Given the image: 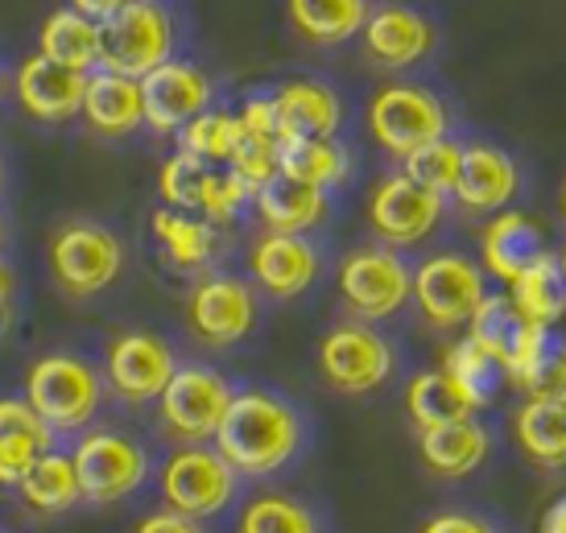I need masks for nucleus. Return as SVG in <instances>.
Masks as SVG:
<instances>
[{"label": "nucleus", "instance_id": "nucleus-1", "mask_svg": "<svg viewBox=\"0 0 566 533\" xmlns=\"http://www.w3.org/2000/svg\"><path fill=\"white\" fill-rule=\"evenodd\" d=\"M216 447L244 480H273L306 456L311 418L294 397L265 385H244L232 393Z\"/></svg>", "mask_w": 566, "mask_h": 533}, {"label": "nucleus", "instance_id": "nucleus-2", "mask_svg": "<svg viewBox=\"0 0 566 533\" xmlns=\"http://www.w3.org/2000/svg\"><path fill=\"white\" fill-rule=\"evenodd\" d=\"M46 265L50 282L59 285V294L71 302H87L108 294L112 285L125 278L128 249L120 232L104 220L71 216L63 220L46 240Z\"/></svg>", "mask_w": 566, "mask_h": 533}, {"label": "nucleus", "instance_id": "nucleus-3", "mask_svg": "<svg viewBox=\"0 0 566 533\" xmlns=\"http://www.w3.org/2000/svg\"><path fill=\"white\" fill-rule=\"evenodd\" d=\"M104 393H108L104 368L80 352H46L25 373V401L38 409V418L59 439L83 435L95 422V414L104 406Z\"/></svg>", "mask_w": 566, "mask_h": 533}, {"label": "nucleus", "instance_id": "nucleus-4", "mask_svg": "<svg viewBox=\"0 0 566 533\" xmlns=\"http://www.w3.org/2000/svg\"><path fill=\"white\" fill-rule=\"evenodd\" d=\"M158 488L166 509L195 521H220L240 501V475L220 456L216 442H178L158 471Z\"/></svg>", "mask_w": 566, "mask_h": 533}, {"label": "nucleus", "instance_id": "nucleus-5", "mask_svg": "<svg viewBox=\"0 0 566 533\" xmlns=\"http://www.w3.org/2000/svg\"><path fill=\"white\" fill-rule=\"evenodd\" d=\"M71 459L80 471L83 504H95V509L128 501L154 480L149 447L120 426H87L71 447Z\"/></svg>", "mask_w": 566, "mask_h": 533}, {"label": "nucleus", "instance_id": "nucleus-6", "mask_svg": "<svg viewBox=\"0 0 566 533\" xmlns=\"http://www.w3.org/2000/svg\"><path fill=\"white\" fill-rule=\"evenodd\" d=\"M335 294L344 302L347 318L389 323L413 302V265L401 257V249H389L380 240L360 244L339 257Z\"/></svg>", "mask_w": 566, "mask_h": 533}, {"label": "nucleus", "instance_id": "nucleus-7", "mask_svg": "<svg viewBox=\"0 0 566 533\" xmlns=\"http://www.w3.org/2000/svg\"><path fill=\"white\" fill-rule=\"evenodd\" d=\"M187 331L211 352H228L249 339L261 323V290L228 269H207L187 290L182 302Z\"/></svg>", "mask_w": 566, "mask_h": 533}, {"label": "nucleus", "instance_id": "nucleus-8", "mask_svg": "<svg viewBox=\"0 0 566 533\" xmlns=\"http://www.w3.org/2000/svg\"><path fill=\"white\" fill-rule=\"evenodd\" d=\"M318 377L344 397H368L385 389L397 373V347L377 323L344 318L323 331L315 347Z\"/></svg>", "mask_w": 566, "mask_h": 533}, {"label": "nucleus", "instance_id": "nucleus-9", "mask_svg": "<svg viewBox=\"0 0 566 533\" xmlns=\"http://www.w3.org/2000/svg\"><path fill=\"white\" fill-rule=\"evenodd\" d=\"M368 133L385 154L406 161L413 149L451 137V108L426 83H385L368 100Z\"/></svg>", "mask_w": 566, "mask_h": 533}, {"label": "nucleus", "instance_id": "nucleus-10", "mask_svg": "<svg viewBox=\"0 0 566 533\" xmlns=\"http://www.w3.org/2000/svg\"><path fill=\"white\" fill-rule=\"evenodd\" d=\"M488 299L484 265L468 252H430L422 265L413 269V306L422 314L426 327L459 331L472 323L480 302Z\"/></svg>", "mask_w": 566, "mask_h": 533}, {"label": "nucleus", "instance_id": "nucleus-11", "mask_svg": "<svg viewBox=\"0 0 566 533\" xmlns=\"http://www.w3.org/2000/svg\"><path fill=\"white\" fill-rule=\"evenodd\" d=\"M178 50V21L161 0H128L104 21V71L145 79Z\"/></svg>", "mask_w": 566, "mask_h": 533}, {"label": "nucleus", "instance_id": "nucleus-12", "mask_svg": "<svg viewBox=\"0 0 566 533\" xmlns=\"http://www.w3.org/2000/svg\"><path fill=\"white\" fill-rule=\"evenodd\" d=\"M178 347L149 327L116 331L104 347V380L108 393L125 406H158L161 389L178 373Z\"/></svg>", "mask_w": 566, "mask_h": 533}, {"label": "nucleus", "instance_id": "nucleus-13", "mask_svg": "<svg viewBox=\"0 0 566 533\" xmlns=\"http://www.w3.org/2000/svg\"><path fill=\"white\" fill-rule=\"evenodd\" d=\"M237 385L211 364H178V373L158 397L161 430L174 442H216L220 422L232 406Z\"/></svg>", "mask_w": 566, "mask_h": 533}, {"label": "nucleus", "instance_id": "nucleus-14", "mask_svg": "<svg viewBox=\"0 0 566 533\" xmlns=\"http://www.w3.org/2000/svg\"><path fill=\"white\" fill-rule=\"evenodd\" d=\"M447 203L451 199H442L434 190L418 187L409 174L394 170L368 190L364 216H368V228H373L380 244H389V249H418V244H426L442 228Z\"/></svg>", "mask_w": 566, "mask_h": 533}, {"label": "nucleus", "instance_id": "nucleus-15", "mask_svg": "<svg viewBox=\"0 0 566 533\" xmlns=\"http://www.w3.org/2000/svg\"><path fill=\"white\" fill-rule=\"evenodd\" d=\"M249 282L273 302H294L311 294L323 278V249L315 236L290 232H261L249 244Z\"/></svg>", "mask_w": 566, "mask_h": 533}, {"label": "nucleus", "instance_id": "nucleus-16", "mask_svg": "<svg viewBox=\"0 0 566 533\" xmlns=\"http://www.w3.org/2000/svg\"><path fill=\"white\" fill-rule=\"evenodd\" d=\"M145 95V128L158 137H178L182 128L203 116L207 108H216V83L199 63L187 59H170L158 71H149L142 79Z\"/></svg>", "mask_w": 566, "mask_h": 533}, {"label": "nucleus", "instance_id": "nucleus-17", "mask_svg": "<svg viewBox=\"0 0 566 533\" xmlns=\"http://www.w3.org/2000/svg\"><path fill=\"white\" fill-rule=\"evenodd\" d=\"M439 46V25L413 4H377L368 9V21L360 30L364 59L377 71H409L426 63Z\"/></svg>", "mask_w": 566, "mask_h": 533}, {"label": "nucleus", "instance_id": "nucleus-18", "mask_svg": "<svg viewBox=\"0 0 566 533\" xmlns=\"http://www.w3.org/2000/svg\"><path fill=\"white\" fill-rule=\"evenodd\" d=\"M521 190V166L517 157L492 142H463V166H459L455 199L472 216H496L509 211V203Z\"/></svg>", "mask_w": 566, "mask_h": 533}, {"label": "nucleus", "instance_id": "nucleus-19", "mask_svg": "<svg viewBox=\"0 0 566 533\" xmlns=\"http://www.w3.org/2000/svg\"><path fill=\"white\" fill-rule=\"evenodd\" d=\"M13 95L21 112L42 121V125H66L83 116V95H87V75L83 71H71V66H59L42 59V54H30L25 63L13 71Z\"/></svg>", "mask_w": 566, "mask_h": 533}, {"label": "nucleus", "instance_id": "nucleus-20", "mask_svg": "<svg viewBox=\"0 0 566 533\" xmlns=\"http://www.w3.org/2000/svg\"><path fill=\"white\" fill-rule=\"evenodd\" d=\"M277 108V145L302 137H339L344 128V95L323 79H290L273 87Z\"/></svg>", "mask_w": 566, "mask_h": 533}, {"label": "nucleus", "instance_id": "nucleus-21", "mask_svg": "<svg viewBox=\"0 0 566 533\" xmlns=\"http://www.w3.org/2000/svg\"><path fill=\"white\" fill-rule=\"evenodd\" d=\"M149 228H154V240H158L166 265L187 273V278H199L207 269H216V261L223 257V228L203 220L199 211L158 207Z\"/></svg>", "mask_w": 566, "mask_h": 533}, {"label": "nucleus", "instance_id": "nucleus-22", "mask_svg": "<svg viewBox=\"0 0 566 533\" xmlns=\"http://www.w3.org/2000/svg\"><path fill=\"white\" fill-rule=\"evenodd\" d=\"M83 121L95 137L104 142H125L145 128V95L142 79L116 75L95 66L87 75V95H83Z\"/></svg>", "mask_w": 566, "mask_h": 533}, {"label": "nucleus", "instance_id": "nucleus-23", "mask_svg": "<svg viewBox=\"0 0 566 533\" xmlns=\"http://www.w3.org/2000/svg\"><path fill=\"white\" fill-rule=\"evenodd\" d=\"M418 456L426 471L439 480H468L492 456V430L480 422V414L463 422L430 426V430H418Z\"/></svg>", "mask_w": 566, "mask_h": 533}, {"label": "nucleus", "instance_id": "nucleus-24", "mask_svg": "<svg viewBox=\"0 0 566 533\" xmlns=\"http://www.w3.org/2000/svg\"><path fill=\"white\" fill-rule=\"evenodd\" d=\"M59 447L38 409L25 397H0V488H17L38 459Z\"/></svg>", "mask_w": 566, "mask_h": 533}, {"label": "nucleus", "instance_id": "nucleus-25", "mask_svg": "<svg viewBox=\"0 0 566 533\" xmlns=\"http://www.w3.org/2000/svg\"><path fill=\"white\" fill-rule=\"evenodd\" d=\"M546 252V236L521 211H496L480 232V265L496 282H513L521 269H530Z\"/></svg>", "mask_w": 566, "mask_h": 533}, {"label": "nucleus", "instance_id": "nucleus-26", "mask_svg": "<svg viewBox=\"0 0 566 533\" xmlns=\"http://www.w3.org/2000/svg\"><path fill=\"white\" fill-rule=\"evenodd\" d=\"M256 220L265 223V232H290L311 236L331 220V195L318 187H306L298 178L277 174L273 182L256 190Z\"/></svg>", "mask_w": 566, "mask_h": 533}, {"label": "nucleus", "instance_id": "nucleus-27", "mask_svg": "<svg viewBox=\"0 0 566 533\" xmlns=\"http://www.w3.org/2000/svg\"><path fill=\"white\" fill-rule=\"evenodd\" d=\"M368 9V0H285V21L306 46L335 50L360 38Z\"/></svg>", "mask_w": 566, "mask_h": 533}, {"label": "nucleus", "instance_id": "nucleus-28", "mask_svg": "<svg viewBox=\"0 0 566 533\" xmlns=\"http://www.w3.org/2000/svg\"><path fill=\"white\" fill-rule=\"evenodd\" d=\"M38 54L50 59V63L92 75L95 66L104 63V25L92 21V17L75 13L71 4L54 9L42 21V30H38Z\"/></svg>", "mask_w": 566, "mask_h": 533}, {"label": "nucleus", "instance_id": "nucleus-29", "mask_svg": "<svg viewBox=\"0 0 566 533\" xmlns=\"http://www.w3.org/2000/svg\"><path fill=\"white\" fill-rule=\"evenodd\" d=\"M17 497H21V504H25L30 513H38V518H63L71 509H80L83 488H80V471H75L71 451H59V447L46 451V456L25 471V480L17 484Z\"/></svg>", "mask_w": 566, "mask_h": 533}, {"label": "nucleus", "instance_id": "nucleus-30", "mask_svg": "<svg viewBox=\"0 0 566 533\" xmlns=\"http://www.w3.org/2000/svg\"><path fill=\"white\" fill-rule=\"evenodd\" d=\"M513 439L521 456L542 471L566 468V401H534L525 397L513 414Z\"/></svg>", "mask_w": 566, "mask_h": 533}, {"label": "nucleus", "instance_id": "nucleus-31", "mask_svg": "<svg viewBox=\"0 0 566 533\" xmlns=\"http://www.w3.org/2000/svg\"><path fill=\"white\" fill-rule=\"evenodd\" d=\"M282 174L285 178H298L306 187L318 190H339L347 187V178L356 170V157L339 137H302V142H282Z\"/></svg>", "mask_w": 566, "mask_h": 533}, {"label": "nucleus", "instance_id": "nucleus-32", "mask_svg": "<svg viewBox=\"0 0 566 533\" xmlns=\"http://www.w3.org/2000/svg\"><path fill=\"white\" fill-rule=\"evenodd\" d=\"M509 302L517 306L521 318H530L537 327H554L566 314V278L563 265L551 249L537 257L530 269H521L509 282Z\"/></svg>", "mask_w": 566, "mask_h": 533}, {"label": "nucleus", "instance_id": "nucleus-33", "mask_svg": "<svg viewBox=\"0 0 566 533\" xmlns=\"http://www.w3.org/2000/svg\"><path fill=\"white\" fill-rule=\"evenodd\" d=\"M406 414L418 430H430V426H447V422L475 418L480 409H475L472 397L459 389L455 380L447 377L442 368H426V373H418V377H409Z\"/></svg>", "mask_w": 566, "mask_h": 533}, {"label": "nucleus", "instance_id": "nucleus-34", "mask_svg": "<svg viewBox=\"0 0 566 533\" xmlns=\"http://www.w3.org/2000/svg\"><path fill=\"white\" fill-rule=\"evenodd\" d=\"M237 533H327V521L294 492H256L237 509Z\"/></svg>", "mask_w": 566, "mask_h": 533}, {"label": "nucleus", "instance_id": "nucleus-35", "mask_svg": "<svg viewBox=\"0 0 566 533\" xmlns=\"http://www.w3.org/2000/svg\"><path fill=\"white\" fill-rule=\"evenodd\" d=\"M447 377L455 380L459 389L468 393L475 401V409H484L496 401V393H501V385L509 377H504L501 360L492 356V352H484V347L475 344L472 335H463V339H455V344L442 352V364H439Z\"/></svg>", "mask_w": 566, "mask_h": 533}, {"label": "nucleus", "instance_id": "nucleus-36", "mask_svg": "<svg viewBox=\"0 0 566 533\" xmlns=\"http://www.w3.org/2000/svg\"><path fill=\"white\" fill-rule=\"evenodd\" d=\"M244 142V125H240L237 112L207 108L203 116H195L182 133H178V149L203 157L207 166H228L232 154Z\"/></svg>", "mask_w": 566, "mask_h": 533}, {"label": "nucleus", "instance_id": "nucleus-37", "mask_svg": "<svg viewBox=\"0 0 566 533\" xmlns=\"http://www.w3.org/2000/svg\"><path fill=\"white\" fill-rule=\"evenodd\" d=\"M459 166H463V142H455V137H439V142L413 149V154L401 161V174H409L418 187L434 190V195H442V199H451V195H455V182H459Z\"/></svg>", "mask_w": 566, "mask_h": 533}, {"label": "nucleus", "instance_id": "nucleus-38", "mask_svg": "<svg viewBox=\"0 0 566 533\" xmlns=\"http://www.w3.org/2000/svg\"><path fill=\"white\" fill-rule=\"evenodd\" d=\"M211 170H216V166H207L203 157L187 154V149L170 154L166 161H161V174H158L161 207H174V211H199Z\"/></svg>", "mask_w": 566, "mask_h": 533}, {"label": "nucleus", "instance_id": "nucleus-39", "mask_svg": "<svg viewBox=\"0 0 566 533\" xmlns=\"http://www.w3.org/2000/svg\"><path fill=\"white\" fill-rule=\"evenodd\" d=\"M252 203H256V190H252L237 170L216 166V170H211V178H207V187H203L199 216H203V220H211L216 228H237V223L249 216Z\"/></svg>", "mask_w": 566, "mask_h": 533}, {"label": "nucleus", "instance_id": "nucleus-40", "mask_svg": "<svg viewBox=\"0 0 566 533\" xmlns=\"http://www.w3.org/2000/svg\"><path fill=\"white\" fill-rule=\"evenodd\" d=\"M521 327H525V318H521L517 306L509 302V294H488V299L480 302V311L472 314V323H468V335H472L484 352H492L504 368V356H509V347H513Z\"/></svg>", "mask_w": 566, "mask_h": 533}, {"label": "nucleus", "instance_id": "nucleus-41", "mask_svg": "<svg viewBox=\"0 0 566 533\" xmlns=\"http://www.w3.org/2000/svg\"><path fill=\"white\" fill-rule=\"evenodd\" d=\"M517 389L534 401H566V339L551 335L542 360L534 364V373L521 380Z\"/></svg>", "mask_w": 566, "mask_h": 533}, {"label": "nucleus", "instance_id": "nucleus-42", "mask_svg": "<svg viewBox=\"0 0 566 533\" xmlns=\"http://www.w3.org/2000/svg\"><path fill=\"white\" fill-rule=\"evenodd\" d=\"M228 170H237L252 190H261L265 182H273V178L282 174L277 142H265V137H249V133H244V142H240V149L232 154Z\"/></svg>", "mask_w": 566, "mask_h": 533}, {"label": "nucleus", "instance_id": "nucleus-43", "mask_svg": "<svg viewBox=\"0 0 566 533\" xmlns=\"http://www.w3.org/2000/svg\"><path fill=\"white\" fill-rule=\"evenodd\" d=\"M418 533H504V525L480 509H439L422 521Z\"/></svg>", "mask_w": 566, "mask_h": 533}, {"label": "nucleus", "instance_id": "nucleus-44", "mask_svg": "<svg viewBox=\"0 0 566 533\" xmlns=\"http://www.w3.org/2000/svg\"><path fill=\"white\" fill-rule=\"evenodd\" d=\"M240 125L249 137H265V142H277V108H273V95H249L240 104Z\"/></svg>", "mask_w": 566, "mask_h": 533}, {"label": "nucleus", "instance_id": "nucleus-45", "mask_svg": "<svg viewBox=\"0 0 566 533\" xmlns=\"http://www.w3.org/2000/svg\"><path fill=\"white\" fill-rule=\"evenodd\" d=\"M133 533H207V521L182 518V513H174V509H158V513H149V518L137 521Z\"/></svg>", "mask_w": 566, "mask_h": 533}, {"label": "nucleus", "instance_id": "nucleus-46", "mask_svg": "<svg viewBox=\"0 0 566 533\" xmlns=\"http://www.w3.org/2000/svg\"><path fill=\"white\" fill-rule=\"evenodd\" d=\"M13 302H17V269L9 265V261H4V252H0V335L9 331Z\"/></svg>", "mask_w": 566, "mask_h": 533}, {"label": "nucleus", "instance_id": "nucleus-47", "mask_svg": "<svg viewBox=\"0 0 566 533\" xmlns=\"http://www.w3.org/2000/svg\"><path fill=\"white\" fill-rule=\"evenodd\" d=\"M75 13H83V17H92V21H108L112 13H120V4H128V0H66Z\"/></svg>", "mask_w": 566, "mask_h": 533}, {"label": "nucleus", "instance_id": "nucleus-48", "mask_svg": "<svg viewBox=\"0 0 566 533\" xmlns=\"http://www.w3.org/2000/svg\"><path fill=\"white\" fill-rule=\"evenodd\" d=\"M537 533H566V497H558V501L542 513V525H537Z\"/></svg>", "mask_w": 566, "mask_h": 533}, {"label": "nucleus", "instance_id": "nucleus-49", "mask_svg": "<svg viewBox=\"0 0 566 533\" xmlns=\"http://www.w3.org/2000/svg\"><path fill=\"white\" fill-rule=\"evenodd\" d=\"M9 83H13V79H9V71L0 66V100H4V92H9Z\"/></svg>", "mask_w": 566, "mask_h": 533}, {"label": "nucleus", "instance_id": "nucleus-50", "mask_svg": "<svg viewBox=\"0 0 566 533\" xmlns=\"http://www.w3.org/2000/svg\"><path fill=\"white\" fill-rule=\"evenodd\" d=\"M4 178H9V170H4V157H0V190H4Z\"/></svg>", "mask_w": 566, "mask_h": 533}, {"label": "nucleus", "instance_id": "nucleus-51", "mask_svg": "<svg viewBox=\"0 0 566 533\" xmlns=\"http://www.w3.org/2000/svg\"><path fill=\"white\" fill-rule=\"evenodd\" d=\"M558 207H563V220H566V182H563V199H558Z\"/></svg>", "mask_w": 566, "mask_h": 533}, {"label": "nucleus", "instance_id": "nucleus-52", "mask_svg": "<svg viewBox=\"0 0 566 533\" xmlns=\"http://www.w3.org/2000/svg\"><path fill=\"white\" fill-rule=\"evenodd\" d=\"M558 265H563V278H566V249L558 252Z\"/></svg>", "mask_w": 566, "mask_h": 533}, {"label": "nucleus", "instance_id": "nucleus-53", "mask_svg": "<svg viewBox=\"0 0 566 533\" xmlns=\"http://www.w3.org/2000/svg\"><path fill=\"white\" fill-rule=\"evenodd\" d=\"M0 249H4V220H0Z\"/></svg>", "mask_w": 566, "mask_h": 533}]
</instances>
